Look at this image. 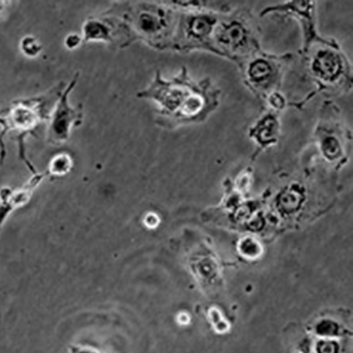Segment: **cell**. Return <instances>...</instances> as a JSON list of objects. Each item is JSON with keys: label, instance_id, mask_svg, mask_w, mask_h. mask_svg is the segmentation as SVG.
I'll list each match as a JSON object with an SVG mask.
<instances>
[{"label": "cell", "instance_id": "obj_1", "mask_svg": "<svg viewBox=\"0 0 353 353\" xmlns=\"http://www.w3.org/2000/svg\"><path fill=\"white\" fill-rule=\"evenodd\" d=\"M105 12L121 19L136 42L159 51L171 50L181 12L174 1L114 2Z\"/></svg>", "mask_w": 353, "mask_h": 353}, {"label": "cell", "instance_id": "obj_15", "mask_svg": "<svg viewBox=\"0 0 353 353\" xmlns=\"http://www.w3.org/2000/svg\"><path fill=\"white\" fill-rule=\"evenodd\" d=\"M71 159L66 154L56 155L50 162L48 170L46 172L48 176L57 175L65 172L70 167Z\"/></svg>", "mask_w": 353, "mask_h": 353}, {"label": "cell", "instance_id": "obj_17", "mask_svg": "<svg viewBox=\"0 0 353 353\" xmlns=\"http://www.w3.org/2000/svg\"><path fill=\"white\" fill-rule=\"evenodd\" d=\"M82 43V37L75 33L68 34L64 41L65 48L70 50L77 49Z\"/></svg>", "mask_w": 353, "mask_h": 353}, {"label": "cell", "instance_id": "obj_4", "mask_svg": "<svg viewBox=\"0 0 353 353\" xmlns=\"http://www.w3.org/2000/svg\"><path fill=\"white\" fill-rule=\"evenodd\" d=\"M180 9L171 51L188 54L211 52L215 27L221 17L231 10L225 4L211 1H174Z\"/></svg>", "mask_w": 353, "mask_h": 353}, {"label": "cell", "instance_id": "obj_2", "mask_svg": "<svg viewBox=\"0 0 353 353\" xmlns=\"http://www.w3.org/2000/svg\"><path fill=\"white\" fill-rule=\"evenodd\" d=\"M299 54L304 75L315 87L314 97L339 96L352 90V65L335 39L321 36L302 46Z\"/></svg>", "mask_w": 353, "mask_h": 353}, {"label": "cell", "instance_id": "obj_14", "mask_svg": "<svg viewBox=\"0 0 353 353\" xmlns=\"http://www.w3.org/2000/svg\"><path fill=\"white\" fill-rule=\"evenodd\" d=\"M19 50L22 54L29 59L39 57L43 51V45L36 37L26 35L19 42Z\"/></svg>", "mask_w": 353, "mask_h": 353}, {"label": "cell", "instance_id": "obj_19", "mask_svg": "<svg viewBox=\"0 0 353 353\" xmlns=\"http://www.w3.org/2000/svg\"><path fill=\"white\" fill-rule=\"evenodd\" d=\"M8 6V2L0 1V15L2 14L6 6Z\"/></svg>", "mask_w": 353, "mask_h": 353}, {"label": "cell", "instance_id": "obj_16", "mask_svg": "<svg viewBox=\"0 0 353 353\" xmlns=\"http://www.w3.org/2000/svg\"><path fill=\"white\" fill-rule=\"evenodd\" d=\"M264 103L266 108L279 112H281L288 105L287 99L281 92L271 95Z\"/></svg>", "mask_w": 353, "mask_h": 353}, {"label": "cell", "instance_id": "obj_13", "mask_svg": "<svg viewBox=\"0 0 353 353\" xmlns=\"http://www.w3.org/2000/svg\"><path fill=\"white\" fill-rule=\"evenodd\" d=\"M281 112L266 108L249 129V135L261 146L276 143L281 134Z\"/></svg>", "mask_w": 353, "mask_h": 353}, {"label": "cell", "instance_id": "obj_3", "mask_svg": "<svg viewBox=\"0 0 353 353\" xmlns=\"http://www.w3.org/2000/svg\"><path fill=\"white\" fill-rule=\"evenodd\" d=\"M67 84L61 81L44 94L15 100L0 109V163L4 162L7 155L6 137L10 134H15L20 157L29 169L36 172L26 158L25 140L28 136L34 134L43 123L47 124L51 112Z\"/></svg>", "mask_w": 353, "mask_h": 353}, {"label": "cell", "instance_id": "obj_11", "mask_svg": "<svg viewBox=\"0 0 353 353\" xmlns=\"http://www.w3.org/2000/svg\"><path fill=\"white\" fill-rule=\"evenodd\" d=\"M270 15L295 19L301 28L302 46H305L321 36L317 28L316 4L314 1L292 0L265 8L260 13L261 17Z\"/></svg>", "mask_w": 353, "mask_h": 353}, {"label": "cell", "instance_id": "obj_8", "mask_svg": "<svg viewBox=\"0 0 353 353\" xmlns=\"http://www.w3.org/2000/svg\"><path fill=\"white\" fill-rule=\"evenodd\" d=\"M197 82L191 78L185 66L170 80L163 78L160 70H157L151 83L139 92L137 97L156 103L158 105L156 117H168L182 108Z\"/></svg>", "mask_w": 353, "mask_h": 353}, {"label": "cell", "instance_id": "obj_6", "mask_svg": "<svg viewBox=\"0 0 353 353\" xmlns=\"http://www.w3.org/2000/svg\"><path fill=\"white\" fill-rule=\"evenodd\" d=\"M293 58L290 52L276 54L261 49L237 65L248 90L265 103L271 95L280 92Z\"/></svg>", "mask_w": 353, "mask_h": 353}, {"label": "cell", "instance_id": "obj_10", "mask_svg": "<svg viewBox=\"0 0 353 353\" xmlns=\"http://www.w3.org/2000/svg\"><path fill=\"white\" fill-rule=\"evenodd\" d=\"M83 43L102 42L125 49L136 42L127 24L119 17L103 12L88 17L82 26Z\"/></svg>", "mask_w": 353, "mask_h": 353}, {"label": "cell", "instance_id": "obj_18", "mask_svg": "<svg viewBox=\"0 0 353 353\" xmlns=\"http://www.w3.org/2000/svg\"><path fill=\"white\" fill-rule=\"evenodd\" d=\"M79 353H99L95 350L92 349H81Z\"/></svg>", "mask_w": 353, "mask_h": 353}, {"label": "cell", "instance_id": "obj_12", "mask_svg": "<svg viewBox=\"0 0 353 353\" xmlns=\"http://www.w3.org/2000/svg\"><path fill=\"white\" fill-rule=\"evenodd\" d=\"M48 174L34 173L23 185L18 188L5 187L0 190V230L10 214L21 208L31 199L33 193Z\"/></svg>", "mask_w": 353, "mask_h": 353}, {"label": "cell", "instance_id": "obj_5", "mask_svg": "<svg viewBox=\"0 0 353 353\" xmlns=\"http://www.w3.org/2000/svg\"><path fill=\"white\" fill-rule=\"evenodd\" d=\"M260 33L250 10L231 9L222 14L215 27L210 53L238 65L261 50Z\"/></svg>", "mask_w": 353, "mask_h": 353}, {"label": "cell", "instance_id": "obj_7", "mask_svg": "<svg viewBox=\"0 0 353 353\" xmlns=\"http://www.w3.org/2000/svg\"><path fill=\"white\" fill-rule=\"evenodd\" d=\"M221 91L210 77L198 81L194 90L182 108L168 117H156V124L163 129L200 125L207 121L220 104Z\"/></svg>", "mask_w": 353, "mask_h": 353}, {"label": "cell", "instance_id": "obj_9", "mask_svg": "<svg viewBox=\"0 0 353 353\" xmlns=\"http://www.w3.org/2000/svg\"><path fill=\"white\" fill-rule=\"evenodd\" d=\"M79 73L77 72L67 84L64 92L57 101L47 123V141L52 145L66 142L74 128L80 127L83 119V106L81 103L72 106L70 97L74 91Z\"/></svg>", "mask_w": 353, "mask_h": 353}]
</instances>
